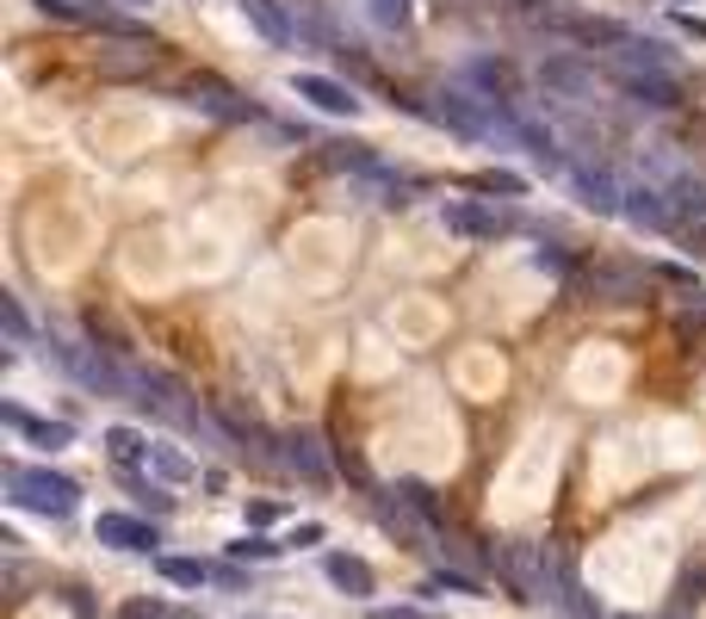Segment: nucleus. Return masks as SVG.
I'll list each match as a JSON object with an SVG mask.
<instances>
[{
  "label": "nucleus",
  "mask_w": 706,
  "mask_h": 619,
  "mask_svg": "<svg viewBox=\"0 0 706 619\" xmlns=\"http://www.w3.org/2000/svg\"><path fill=\"white\" fill-rule=\"evenodd\" d=\"M496 570H503V583L515 588L520 601H551L558 607V583H565V557H558V545H539V539H508L496 545Z\"/></svg>",
  "instance_id": "1"
},
{
  "label": "nucleus",
  "mask_w": 706,
  "mask_h": 619,
  "mask_svg": "<svg viewBox=\"0 0 706 619\" xmlns=\"http://www.w3.org/2000/svg\"><path fill=\"white\" fill-rule=\"evenodd\" d=\"M7 495H13V508L44 514V521H69V514L81 508V483L63 478V471H50V464H19V471H7Z\"/></svg>",
  "instance_id": "2"
},
{
  "label": "nucleus",
  "mask_w": 706,
  "mask_h": 619,
  "mask_svg": "<svg viewBox=\"0 0 706 619\" xmlns=\"http://www.w3.org/2000/svg\"><path fill=\"white\" fill-rule=\"evenodd\" d=\"M56 359L69 366V378L75 385H87L94 397H125V402H137V371H125L118 359H106V354H94V347H56Z\"/></svg>",
  "instance_id": "3"
},
{
  "label": "nucleus",
  "mask_w": 706,
  "mask_h": 619,
  "mask_svg": "<svg viewBox=\"0 0 706 619\" xmlns=\"http://www.w3.org/2000/svg\"><path fill=\"white\" fill-rule=\"evenodd\" d=\"M428 118L459 130V137H496V99H477V93H465V87H446L434 106H428Z\"/></svg>",
  "instance_id": "4"
},
{
  "label": "nucleus",
  "mask_w": 706,
  "mask_h": 619,
  "mask_svg": "<svg viewBox=\"0 0 706 619\" xmlns=\"http://www.w3.org/2000/svg\"><path fill=\"white\" fill-rule=\"evenodd\" d=\"M285 87L298 93L304 106H316V112H329V118H360L366 112V99L347 81H335V75H316V69H298V75L285 81Z\"/></svg>",
  "instance_id": "5"
},
{
  "label": "nucleus",
  "mask_w": 706,
  "mask_h": 619,
  "mask_svg": "<svg viewBox=\"0 0 706 619\" xmlns=\"http://www.w3.org/2000/svg\"><path fill=\"white\" fill-rule=\"evenodd\" d=\"M180 99H187L192 112H204V118H223V124L261 118V106H254V99H242L235 87H223V81H211V75H192L187 87H180Z\"/></svg>",
  "instance_id": "6"
},
{
  "label": "nucleus",
  "mask_w": 706,
  "mask_h": 619,
  "mask_svg": "<svg viewBox=\"0 0 706 619\" xmlns=\"http://www.w3.org/2000/svg\"><path fill=\"white\" fill-rule=\"evenodd\" d=\"M440 223H446V235H465V242H496L508 230V217L484 199H446L440 204Z\"/></svg>",
  "instance_id": "7"
},
{
  "label": "nucleus",
  "mask_w": 706,
  "mask_h": 619,
  "mask_svg": "<svg viewBox=\"0 0 706 619\" xmlns=\"http://www.w3.org/2000/svg\"><path fill=\"white\" fill-rule=\"evenodd\" d=\"M620 93H626L632 106H651V112H675L682 106V81L670 69H613Z\"/></svg>",
  "instance_id": "8"
},
{
  "label": "nucleus",
  "mask_w": 706,
  "mask_h": 619,
  "mask_svg": "<svg viewBox=\"0 0 706 619\" xmlns=\"http://www.w3.org/2000/svg\"><path fill=\"white\" fill-rule=\"evenodd\" d=\"M539 87L551 99H596V69L582 56H546L539 62Z\"/></svg>",
  "instance_id": "9"
},
{
  "label": "nucleus",
  "mask_w": 706,
  "mask_h": 619,
  "mask_svg": "<svg viewBox=\"0 0 706 619\" xmlns=\"http://www.w3.org/2000/svg\"><path fill=\"white\" fill-rule=\"evenodd\" d=\"M94 539L112 545V552H143V557H149L161 545V533H156V521H137V514H99Z\"/></svg>",
  "instance_id": "10"
},
{
  "label": "nucleus",
  "mask_w": 706,
  "mask_h": 619,
  "mask_svg": "<svg viewBox=\"0 0 706 619\" xmlns=\"http://www.w3.org/2000/svg\"><path fill=\"white\" fill-rule=\"evenodd\" d=\"M280 447H285V464H292L304 483H316V490H323V483L335 478V471H329V452H323V433H316V428H292Z\"/></svg>",
  "instance_id": "11"
},
{
  "label": "nucleus",
  "mask_w": 706,
  "mask_h": 619,
  "mask_svg": "<svg viewBox=\"0 0 706 619\" xmlns=\"http://www.w3.org/2000/svg\"><path fill=\"white\" fill-rule=\"evenodd\" d=\"M539 25L565 31V38H582V44H626V25L589 19V13H565V7H539Z\"/></svg>",
  "instance_id": "12"
},
{
  "label": "nucleus",
  "mask_w": 706,
  "mask_h": 619,
  "mask_svg": "<svg viewBox=\"0 0 706 619\" xmlns=\"http://www.w3.org/2000/svg\"><path fill=\"white\" fill-rule=\"evenodd\" d=\"M0 421H7L13 433H25V440L44 447V452L75 447V428H69V421H44V416H32V409H19V402H0Z\"/></svg>",
  "instance_id": "13"
},
{
  "label": "nucleus",
  "mask_w": 706,
  "mask_h": 619,
  "mask_svg": "<svg viewBox=\"0 0 706 619\" xmlns=\"http://www.w3.org/2000/svg\"><path fill=\"white\" fill-rule=\"evenodd\" d=\"M570 192H577V199L589 204V211H596V217H613V211H626V186L613 180L608 168H577V174H570Z\"/></svg>",
  "instance_id": "14"
},
{
  "label": "nucleus",
  "mask_w": 706,
  "mask_h": 619,
  "mask_svg": "<svg viewBox=\"0 0 706 619\" xmlns=\"http://www.w3.org/2000/svg\"><path fill=\"white\" fill-rule=\"evenodd\" d=\"M235 13L249 19V25L261 31V38H267L273 50H285V44H292V38H298V19L285 13L280 0H235Z\"/></svg>",
  "instance_id": "15"
},
{
  "label": "nucleus",
  "mask_w": 706,
  "mask_h": 619,
  "mask_svg": "<svg viewBox=\"0 0 706 619\" xmlns=\"http://www.w3.org/2000/svg\"><path fill=\"white\" fill-rule=\"evenodd\" d=\"M323 576H329L341 595H354V601H366V595L378 588L372 564H366V557H354V552H329V557H323Z\"/></svg>",
  "instance_id": "16"
},
{
  "label": "nucleus",
  "mask_w": 706,
  "mask_h": 619,
  "mask_svg": "<svg viewBox=\"0 0 706 619\" xmlns=\"http://www.w3.org/2000/svg\"><path fill=\"white\" fill-rule=\"evenodd\" d=\"M632 230H670V192L657 186H626V211H620Z\"/></svg>",
  "instance_id": "17"
},
{
  "label": "nucleus",
  "mask_w": 706,
  "mask_h": 619,
  "mask_svg": "<svg viewBox=\"0 0 706 619\" xmlns=\"http://www.w3.org/2000/svg\"><path fill=\"white\" fill-rule=\"evenodd\" d=\"M589 292L608 297V304H639V297H644V273H639V266H596V273H589Z\"/></svg>",
  "instance_id": "18"
},
{
  "label": "nucleus",
  "mask_w": 706,
  "mask_h": 619,
  "mask_svg": "<svg viewBox=\"0 0 706 619\" xmlns=\"http://www.w3.org/2000/svg\"><path fill=\"white\" fill-rule=\"evenodd\" d=\"M378 502V526H384V533H391V539H403V545H415V539H428V521L415 508H403V502H397L391 490L384 495H372Z\"/></svg>",
  "instance_id": "19"
},
{
  "label": "nucleus",
  "mask_w": 706,
  "mask_h": 619,
  "mask_svg": "<svg viewBox=\"0 0 706 619\" xmlns=\"http://www.w3.org/2000/svg\"><path fill=\"white\" fill-rule=\"evenodd\" d=\"M99 440H106V459L118 464V471H137V464H149V447H156L149 433L125 428V421H118V428H106V433H99Z\"/></svg>",
  "instance_id": "20"
},
{
  "label": "nucleus",
  "mask_w": 706,
  "mask_h": 619,
  "mask_svg": "<svg viewBox=\"0 0 706 619\" xmlns=\"http://www.w3.org/2000/svg\"><path fill=\"white\" fill-rule=\"evenodd\" d=\"M465 81L471 87H484V99H496V93H515V69L508 62H496V56H477V62H465Z\"/></svg>",
  "instance_id": "21"
},
{
  "label": "nucleus",
  "mask_w": 706,
  "mask_h": 619,
  "mask_svg": "<svg viewBox=\"0 0 706 619\" xmlns=\"http://www.w3.org/2000/svg\"><path fill=\"white\" fill-rule=\"evenodd\" d=\"M149 471H156L161 483H192V478H199V464L173 447V440H156V447H149Z\"/></svg>",
  "instance_id": "22"
},
{
  "label": "nucleus",
  "mask_w": 706,
  "mask_h": 619,
  "mask_svg": "<svg viewBox=\"0 0 706 619\" xmlns=\"http://www.w3.org/2000/svg\"><path fill=\"white\" fill-rule=\"evenodd\" d=\"M149 69V50L143 44H118V50H99V75L125 81V75H143Z\"/></svg>",
  "instance_id": "23"
},
{
  "label": "nucleus",
  "mask_w": 706,
  "mask_h": 619,
  "mask_svg": "<svg viewBox=\"0 0 706 619\" xmlns=\"http://www.w3.org/2000/svg\"><path fill=\"white\" fill-rule=\"evenodd\" d=\"M391 495H397V502H403V508H415V514H422L428 526H440V508H434V490H428L422 478H397V483H391Z\"/></svg>",
  "instance_id": "24"
},
{
  "label": "nucleus",
  "mask_w": 706,
  "mask_h": 619,
  "mask_svg": "<svg viewBox=\"0 0 706 619\" xmlns=\"http://www.w3.org/2000/svg\"><path fill=\"white\" fill-rule=\"evenodd\" d=\"M156 570H161V583H173V588H199L204 576H211L199 557H156Z\"/></svg>",
  "instance_id": "25"
},
{
  "label": "nucleus",
  "mask_w": 706,
  "mask_h": 619,
  "mask_svg": "<svg viewBox=\"0 0 706 619\" xmlns=\"http://www.w3.org/2000/svg\"><path fill=\"white\" fill-rule=\"evenodd\" d=\"M409 13H415V0H366V19H372L378 31H403Z\"/></svg>",
  "instance_id": "26"
},
{
  "label": "nucleus",
  "mask_w": 706,
  "mask_h": 619,
  "mask_svg": "<svg viewBox=\"0 0 706 619\" xmlns=\"http://www.w3.org/2000/svg\"><path fill=\"white\" fill-rule=\"evenodd\" d=\"M558 607H565L570 619H608L596 601H589V595H582V583H577L570 570H565V583H558Z\"/></svg>",
  "instance_id": "27"
},
{
  "label": "nucleus",
  "mask_w": 706,
  "mask_h": 619,
  "mask_svg": "<svg viewBox=\"0 0 706 619\" xmlns=\"http://www.w3.org/2000/svg\"><path fill=\"white\" fill-rule=\"evenodd\" d=\"M285 539H267V533H242V539L230 545V557H249V564H267V557H280Z\"/></svg>",
  "instance_id": "28"
},
{
  "label": "nucleus",
  "mask_w": 706,
  "mask_h": 619,
  "mask_svg": "<svg viewBox=\"0 0 706 619\" xmlns=\"http://www.w3.org/2000/svg\"><path fill=\"white\" fill-rule=\"evenodd\" d=\"M0 323H7V340H13V347H25V340H32V323H25V310H19L13 292H0Z\"/></svg>",
  "instance_id": "29"
},
{
  "label": "nucleus",
  "mask_w": 706,
  "mask_h": 619,
  "mask_svg": "<svg viewBox=\"0 0 706 619\" xmlns=\"http://www.w3.org/2000/svg\"><path fill=\"white\" fill-rule=\"evenodd\" d=\"M670 199L682 204V211H694V217H706V180H694V174H682V180L670 186Z\"/></svg>",
  "instance_id": "30"
},
{
  "label": "nucleus",
  "mask_w": 706,
  "mask_h": 619,
  "mask_svg": "<svg viewBox=\"0 0 706 619\" xmlns=\"http://www.w3.org/2000/svg\"><path fill=\"white\" fill-rule=\"evenodd\" d=\"M118 619H173V613L156 601V595H137V601H125V607H118Z\"/></svg>",
  "instance_id": "31"
},
{
  "label": "nucleus",
  "mask_w": 706,
  "mask_h": 619,
  "mask_svg": "<svg viewBox=\"0 0 706 619\" xmlns=\"http://www.w3.org/2000/svg\"><path fill=\"white\" fill-rule=\"evenodd\" d=\"M440 588H453V595H477V576H459V570L428 576V595H440Z\"/></svg>",
  "instance_id": "32"
},
{
  "label": "nucleus",
  "mask_w": 706,
  "mask_h": 619,
  "mask_svg": "<svg viewBox=\"0 0 706 619\" xmlns=\"http://www.w3.org/2000/svg\"><path fill=\"white\" fill-rule=\"evenodd\" d=\"M477 186H484V192H508V199H515V192H527V180H520V174H503V168H496V174H484Z\"/></svg>",
  "instance_id": "33"
},
{
  "label": "nucleus",
  "mask_w": 706,
  "mask_h": 619,
  "mask_svg": "<svg viewBox=\"0 0 706 619\" xmlns=\"http://www.w3.org/2000/svg\"><path fill=\"white\" fill-rule=\"evenodd\" d=\"M657 279H670V285H682V292H694V297H700V279H694V266H675V261H663V266H657Z\"/></svg>",
  "instance_id": "34"
},
{
  "label": "nucleus",
  "mask_w": 706,
  "mask_h": 619,
  "mask_svg": "<svg viewBox=\"0 0 706 619\" xmlns=\"http://www.w3.org/2000/svg\"><path fill=\"white\" fill-rule=\"evenodd\" d=\"M700 588H706V570H688L682 583H675V601L688 607V601H700Z\"/></svg>",
  "instance_id": "35"
},
{
  "label": "nucleus",
  "mask_w": 706,
  "mask_h": 619,
  "mask_svg": "<svg viewBox=\"0 0 706 619\" xmlns=\"http://www.w3.org/2000/svg\"><path fill=\"white\" fill-rule=\"evenodd\" d=\"M316 539H323V526L304 521V526H292V533H285V552H292V545H316Z\"/></svg>",
  "instance_id": "36"
},
{
  "label": "nucleus",
  "mask_w": 706,
  "mask_h": 619,
  "mask_svg": "<svg viewBox=\"0 0 706 619\" xmlns=\"http://www.w3.org/2000/svg\"><path fill=\"white\" fill-rule=\"evenodd\" d=\"M280 521V508H273V502H249V526H273Z\"/></svg>",
  "instance_id": "37"
},
{
  "label": "nucleus",
  "mask_w": 706,
  "mask_h": 619,
  "mask_svg": "<svg viewBox=\"0 0 706 619\" xmlns=\"http://www.w3.org/2000/svg\"><path fill=\"white\" fill-rule=\"evenodd\" d=\"M372 619H428L422 607H372Z\"/></svg>",
  "instance_id": "38"
},
{
  "label": "nucleus",
  "mask_w": 706,
  "mask_h": 619,
  "mask_svg": "<svg viewBox=\"0 0 706 619\" xmlns=\"http://www.w3.org/2000/svg\"><path fill=\"white\" fill-rule=\"evenodd\" d=\"M63 601H69V607H75V613H81V619H94V613H99V607H94V601H87V595H81V588H69Z\"/></svg>",
  "instance_id": "39"
},
{
  "label": "nucleus",
  "mask_w": 706,
  "mask_h": 619,
  "mask_svg": "<svg viewBox=\"0 0 706 619\" xmlns=\"http://www.w3.org/2000/svg\"><path fill=\"white\" fill-rule=\"evenodd\" d=\"M682 31H688V38H700V44H706V19H694V13H688V19H682Z\"/></svg>",
  "instance_id": "40"
},
{
  "label": "nucleus",
  "mask_w": 706,
  "mask_h": 619,
  "mask_svg": "<svg viewBox=\"0 0 706 619\" xmlns=\"http://www.w3.org/2000/svg\"><path fill=\"white\" fill-rule=\"evenodd\" d=\"M173 619H192V613H173Z\"/></svg>",
  "instance_id": "41"
}]
</instances>
